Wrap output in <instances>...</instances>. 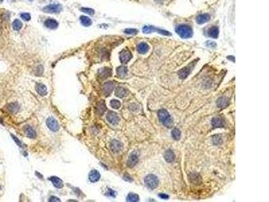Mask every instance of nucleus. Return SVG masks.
Returning a JSON list of instances; mask_svg holds the SVG:
<instances>
[{
  "label": "nucleus",
  "instance_id": "1",
  "mask_svg": "<svg viewBox=\"0 0 269 202\" xmlns=\"http://www.w3.org/2000/svg\"><path fill=\"white\" fill-rule=\"evenodd\" d=\"M176 32L182 38H190L193 35V31H192V28L188 25H184V24L178 26L176 28Z\"/></svg>",
  "mask_w": 269,
  "mask_h": 202
},
{
  "label": "nucleus",
  "instance_id": "2",
  "mask_svg": "<svg viewBox=\"0 0 269 202\" xmlns=\"http://www.w3.org/2000/svg\"><path fill=\"white\" fill-rule=\"evenodd\" d=\"M158 117H159L160 122L162 123V124L164 126L167 127H172L173 121H172L171 116L165 109H161V110L159 111V112H158Z\"/></svg>",
  "mask_w": 269,
  "mask_h": 202
},
{
  "label": "nucleus",
  "instance_id": "3",
  "mask_svg": "<svg viewBox=\"0 0 269 202\" xmlns=\"http://www.w3.org/2000/svg\"><path fill=\"white\" fill-rule=\"evenodd\" d=\"M145 183L151 189H155L158 186L159 181L158 177L154 175H148L145 178Z\"/></svg>",
  "mask_w": 269,
  "mask_h": 202
},
{
  "label": "nucleus",
  "instance_id": "4",
  "mask_svg": "<svg viewBox=\"0 0 269 202\" xmlns=\"http://www.w3.org/2000/svg\"><path fill=\"white\" fill-rule=\"evenodd\" d=\"M63 10V7L61 4H50V5H46L43 8V11L44 12H47L49 14H57L61 12Z\"/></svg>",
  "mask_w": 269,
  "mask_h": 202
},
{
  "label": "nucleus",
  "instance_id": "5",
  "mask_svg": "<svg viewBox=\"0 0 269 202\" xmlns=\"http://www.w3.org/2000/svg\"><path fill=\"white\" fill-rule=\"evenodd\" d=\"M132 54L129 50L123 49L120 53V61L122 63L126 64L132 59Z\"/></svg>",
  "mask_w": 269,
  "mask_h": 202
},
{
  "label": "nucleus",
  "instance_id": "6",
  "mask_svg": "<svg viewBox=\"0 0 269 202\" xmlns=\"http://www.w3.org/2000/svg\"><path fill=\"white\" fill-rule=\"evenodd\" d=\"M47 125L49 128L53 131H57L59 129V126L58 122L53 117H49L47 119Z\"/></svg>",
  "mask_w": 269,
  "mask_h": 202
},
{
  "label": "nucleus",
  "instance_id": "7",
  "mask_svg": "<svg viewBox=\"0 0 269 202\" xmlns=\"http://www.w3.org/2000/svg\"><path fill=\"white\" fill-rule=\"evenodd\" d=\"M114 84L112 82H108L105 83L102 86V92L105 96H109L113 90Z\"/></svg>",
  "mask_w": 269,
  "mask_h": 202
},
{
  "label": "nucleus",
  "instance_id": "8",
  "mask_svg": "<svg viewBox=\"0 0 269 202\" xmlns=\"http://www.w3.org/2000/svg\"><path fill=\"white\" fill-rule=\"evenodd\" d=\"M106 119L112 125H116L119 122L120 118L118 115L114 112H109L106 115Z\"/></svg>",
  "mask_w": 269,
  "mask_h": 202
},
{
  "label": "nucleus",
  "instance_id": "9",
  "mask_svg": "<svg viewBox=\"0 0 269 202\" xmlns=\"http://www.w3.org/2000/svg\"><path fill=\"white\" fill-rule=\"evenodd\" d=\"M139 160V156H138L136 152L132 153L128 157V159L127 160V166L130 168H132L134 167Z\"/></svg>",
  "mask_w": 269,
  "mask_h": 202
},
{
  "label": "nucleus",
  "instance_id": "10",
  "mask_svg": "<svg viewBox=\"0 0 269 202\" xmlns=\"http://www.w3.org/2000/svg\"><path fill=\"white\" fill-rule=\"evenodd\" d=\"M98 74L101 78H107L112 75V70L109 68H102L98 70Z\"/></svg>",
  "mask_w": 269,
  "mask_h": 202
},
{
  "label": "nucleus",
  "instance_id": "11",
  "mask_svg": "<svg viewBox=\"0 0 269 202\" xmlns=\"http://www.w3.org/2000/svg\"><path fill=\"white\" fill-rule=\"evenodd\" d=\"M110 148L113 152H119L122 148V143L116 139L112 140L110 143Z\"/></svg>",
  "mask_w": 269,
  "mask_h": 202
},
{
  "label": "nucleus",
  "instance_id": "12",
  "mask_svg": "<svg viewBox=\"0 0 269 202\" xmlns=\"http://www.w3.org/2000/svg\"><path fill=\"white\" fill-rule=\"evenodd\" d=\"M100 179V174L96 170H92L89 174V180L92 183H96Z\"/></svg>",
  "mask_w": 269,
  "mask_h": 202
},
{
  "label": "nucleus",
  "instance_id": "13",
  "mask_svg": "<svg viewBox=\"0 0 269 202\" xmlns=\"http://www.w3.org/2000/svg\"><path fill=\"white\" fill-rule=\"evenodd\" d=\"M175 154L171 149H168L164 154V158H165L166 161L169 163H172L175 160Z\"/></svg>",
  "mask_w": 269,
  "mask_h": 202
},
{
  "label": "nucleus",
  "instance_id": "14",
  "mask_svg": "<svg viewBox=\"0 0 269 202\" xmlns=\"http://www.w3.org/2000/svg\"><path fill=\"white\" fill-rule=\"evenodd\" d=\"M45 25L46 27L49 28V29L54 30V29H56V28L58 27L59 24H58L57 20H55V19H51V18H50V19H48L46 20L45 22Z\"/></svg>",
  "mask_w": 269,
  "mask_h": 202
},
{
  "label": "nucleus",
  "instance_id": "15",
  "mask_svg": "<svg viewBox=\"0 0 269 202\" xmlns=\"http://www.w3.org/2000/svg\"><path fill=\"white\" fill-rule=\"evenodd\" d=\"M190 71H191V68L190 66L185 67L178 72V76H179L180 79H185L190 74Z\"/></svg>",
  "mask_w": 269,
  "mask_h": 202
},
{
  "label": "nucleus",
  "instance_id": "16",
  "mask_svg": "<svg viewBox=\"0 0 269 202\" xmlns=\"http://www.w3.org/2000/svg\"><path fill=\"white\" fill-rule=\"evenodd\" d=\"M127 72H128V69L126 66H122L118 67V68L116 69V74H117V76L118 78H124V77L127 75Z\"/></svg>",
  "mask_w": 269,
  "mask_h": 202
},
{
  "label": "nucleus",
  "instance_id": "17",
  "mask_svg": "<svg viewBox=\"0 0 269 202\" xmlns=\"http://www.w3.org/2000/svg\"><path fill=\"white\" fill-rule=\"evenodd\" d=\"M211 124L213 127H221L224 126V121L220 117H215L212 119Z\"/></svg>",
  "mask_w": 269,
  "mask_h": 202
},
{
  "label": "nucleus",
  "instance_id": "18",
  "mask_svg": "<svg viewBox=\"0 0 269 202\" xmlns=\"http://www.w3.org/2000/svg\"><path fill=\"white\" fill-rule=\"evenodd\" d=\"M49 179L52 182V183L53 184V185L57 189H61V188L63 187V181L61 179H59V177H52Z\"/></svg>",
  "mask_w": 269,
  "mask_h": 202
},
{
  "label": "nucleus",
  "instance_id": "19",
  "mask_svg": "<svg viewBox=\"0 0 269 202\" xmlns=\"http://www.w3.org/2000/svg\"><path fill=\"white\" fill-rule=\"evenodd\" d=\"M210 16L208 14H202L198 16L196 18V22L199 24H202L207 22L210 20Z\"/></svg>",
  "mask_w": 269,
  "mask_h": 202
},
{
  "label": "nucleus",
  "instance_id": "20",
  "mask_svg": "<svg viewBox=\"0 0 269 202\" xmlns=\"http://www.w3.org/2000/svg\"><path fill=\"white\" fill-rule=\"evenodd\" d=\"M137 48L139 53L145 54L149 50V46L146 42H141L138 44Z\"/></svg>",
  "mask_w": 269,
  "mask_h": 202
},
{
  "label": "nucleus",
  "instance_id": "21",
  "mask_svg": "<svg viewBox=\"0 0 269 202\" xmlns=\"http://www.w3.org/2000/svg\"><path fill=\"white\" fill-rule=\"evenodd\" d=\"M106 110V106L104 101H100L98 103L97 106H96V113L98 115H102L105 113Z\"/></svg>",
  "mask_w": 269,
  "mask_h": 202
},
{
  "label": "nucleus",
  "instance_id": "22",
  "mask_svg": "<svg viewBox=\"0 0 269 202\" xmlns=\"http://www.w3.org/2000/svg\"><path fill=\"white\" fill-rule=\"evenodd\" d=\"M36 90H37L38 94L42 96H45L47 94V88L44 84H38L36 86Z\"/></svg>",
  "mask_w": 269,
  "mask_h": 202
},
{
  "label": "nucleus",
  "instance_id": "23",
  "mask_svg": "<svg viewBox=\"0 0 269 202\" xmlns=\"http://www.w3.org/2000/svg\"><path fill=\"white\" fill-rule=\"evenodd\" d=\"M219 28L217 27V26H214L209 29L208 35L211 38H217L219 36Z\"/></svg>",
  "mask_w": 269,
  "mask_h": 202
},
{
  "label": "nucleus",
  "instance_id": "24",
  "mask_svg": "<svg viewBox=\"0 0 269 202\" xmlns=\"http://www.w3.org/2000/svg\"><path fill=\"white\" fill-rule=\"evenodd\" d=\"M128 94V91L126 89L122 87H118L116 89L115 95L118 98H123V97L126 96Z\"/></svg>",
  "mask_w": 269,
  "mask_h": 202
},
{
  "label": "nucleus",
  "instance_id": "25",
  "mask_svg": "<svg viewBox=\"0 0 269 202\" xmlns=\"http://www.w3.org/2000/svg\"><path fill=\"white\" fill-rule=\"evenodd\" d=\"M229 100L226 97H221L217 101V105L219 108H225L229 104Z\"/></svg>",
  "mask_w": 269,
  "mask_h": 202
},
{
  "label": "nucleus",
  "instance_id": "26",
  "mask_svg": "<svg viewBox=\"0 0 269 202\" xmlns=\"http://www.w3.org/2000/svg\"><path fill=\"white\" fill-rule=\"evenodd\" d=\"M190 180L192 183L194 184H200L201 183V177L198 174L192 173L190 175Z\"/></svg>",
  "mask_w": 269,
  "mask_h": 202
},
{
  "label": "nucleus",
  "instance_id": "27",
  "mask_svg": "<svg viewBox=\"0 0 269 202\" xmlns=\"http://www.w3.org/2000/svg\"><path fill=\"white\" fill-rule=\"evenodd\" d=\"M80 21H81V23L83 26H86V27H88V26H91L92 24V20L90 19V18L87 17V16H82L79 18Z\"/></svg>",
  "mask_w": 269,
  "mask_h": 202
},
{
  "label": "nucleus",
  "instance_id": "28",
  "mask_svg": "<svg viewBox=\"0 0 269 202\" xmlns=\"http://www.w3.org/2000/svg\"><path fill=\"white\" fill-rule=\"evenodd\" d=\"M25 133L26 135L30 138H35L37 135L35 131L30 126H26L25 127Z\"/></svg>",
  "mask_w": 269,
  "mask_h": 202
},
{
  "label": "nucleus",
  "instance_id": "29",
  "mask_svg": "<svg viewBox=\"0 0 269 202\" xmlns=\"http://www.w3.org/2000/svg\"><path fill=\"white\" fill-rule=\"evenodd\" d=\"M22 22L18 19H16L12 23V27L13 29L16 30V31H18L22 27Z\"/></svg>",
  "mask_w": 269,
  "mask_h": 202
},
{
  "label": "nucleus",
  "instance_id": "30",
  "mask_svg": "<svg viewBox=\"0 0 269 202\" xmlns=\"http://www.w3.org/2000/svg\"><path fill=\"white\" fill-rule=\"evenodd\" d=\"M139 200V197L137 194L129 193L126 197V201L130 202H136Z\"/></svg>",
  "mask_w": 269,
  "mask_h": 202
},
{
  "label": "nucleus",
  "instance_id": "31",
  "mask_svg": "<svg viewBox=\"0 0 269 202\" xmlns=\"http://www.w3.org/2000/svg\"><path fill=\"white\" fill-rule=\"evenodd\" d=\"M180 131L177 128H174L172 131V136L175 140H179L180 138Z\"/></svg>",
  "mask_w": 269,
  "mask_h": 202
},
{
  "label": "nucleus",
  "instance_id": "32",
  "mask_svg": "<svg viewBox=\"0 0 269 202\" xmlns=\"http://www.w3.org/2000/svg\"><path fill=\"white\" fill-rule=\"evenodd\" d=\"M8 109H9V111H10L11 113H16L18 111L19 106H18V104L17 103H16V102L11 103V104H9Z\"/></svg>",
  "mask_w": 269,
  "mask_h": 202
},
{
  "label": "nucleus",
  "instance_id": "33",
  "mask_svg": "<svg viewBox=\"0 0 269 202\" xmlns=\"http://www.w3.org/2000/svg\"><path fill=\"white\" fill-rule=\"evenodd\" d=\"M120 105H121V104H120V101L116 100V99H113V100L110 101V106H111L112 108L118 109L120 107Z\"/></svg>",
  "mask_w": 269,
  "mask_h": 202
},
{
  "label": "nucleus",
  "instance_id": "34",
  "mask_svg": "<svg viewBox=\"0 0 269 202\" xmlns=\"http://www.w3.org/2000/svg\"><path fill=\"white\" fill-rule=\"evenodd\" d=\"M155 31V28L153 27V26H145L143 28V32L144 33L148 34L150 33V32H152Z\"/></svg>",
  "mask_w": 269,
  "mask_h": 202
},
{
  "label": "nucleus",
  "instance_id": "35",
  "mask_svg": "<svg viewBox=\"0 0 269 202\" xmlns=\"http://www.w3.org/2000/svg\"><path fill=\"white\" fill-rule=\"evenodd\" d=\"M81 11L84 12V13H86L88 14H89L90 16H93L94 14V10L92 8H81Z\"/></svg>",
  "mask_w": 269,
  "mask_h": 202
},
{
  "label": "nucleus",
  "instance_id": "36",
  "mask_svg": "<svg viewBox=\"0 0 269 202\" xmlns=\"http://www.w3.org/2000/svg\"><path fill=\"white\" fill-rule=\"evenodd\" d=\"M124 33L127 34H136L138 32L137 30L134 29V28H126V29L124 30Z\"/></svg>",
  "mask_w": 269,
  "mask_h": 202
},
{
  "label": "nucleus",
  "instance_id": "37",
  "mask_svg": "<svg viewBox=\"0 0 269 202\" xmlns=\"http://www.w3.org/2000/svg\"><path fill=\"white\" fill-rule=\"evenodd\" d=\"M21 18H22V20H24V21H29V20H31V14H29V13H22V14H21Z\"/></svg>",
  "mask_w": 269,
  "mask_h": 202
},
{
  "label": "nucleus",
  "instance_id": "38",
  "mask_svg": "<svg viewBox=\"0 0 269 202\" xmlns=\"http://www.w3.org/2000/svg\"><path fill=\"white\" fill-rule=\"evenodd\" d=\"M213 141L214 144H216V145L220 144V143H221L222 142L221 137L220 136H219V135H216V136H215L213 137Z\"/></svg>",
  "mask_w": 269,
  "mask_h": 202
},
{
  "label": "nucleus",
  "instance_id": "39",
  "mask_svg": "<svg viewBox=\"0 0 269 202\" xmlns=\"http://www.w3.org/2000/svg\"><path fill=\"white\" fill-rule=\"evenodd\" d=\"M206 44L208 47H210V48H215L217 46L215 42H212V41H207V42Z\"/></svg>",
  "mask_w": 269,
  "mask_h": 202
},
{
  "label": "nucleus",
  "instance_id": "40",
  "mask_svg": "<svg viewBox=\"0 0 269 202\" xmlns=\"http://www.w3.org/2000/svg\"><path fill=\"white\" fill-rule=\"evenodd\" d=\"M49 201H60V199L59 198H57V197H55V196H52V197H50L49 199Z\"/></svg>",
  "mask_w": 269,
  "mask_h": 202
},
{
  "label": "nucleus",
  "instance_id": "41",
  "mask_svg": "<svg viewBox=\"0 0 269 202\" xmlns=\"http://www.w3.org/2000/svg\"><path fill=\"white\" fill-rule=\"evenodd\" d=\"M159 197L160 198H162V199H168V198H169V196H168V195H166V194H164V193H160L159 195Z\"/></svg>",
  "mask_w": 269,
  "mask_h": 202
},
{
  "label": "nucleus",
  "instance_id": "42",
  "mask_svg": "<svg viewBox=\"0 0 269 202\" xmlns=\"http://www.w3.org/2000/svg\"><path fill=\"white\" fill-rule=\"evenodd\" d=\"M12 137H13V139H14V141H16V143H18V145H19V146H20V147H21V146H22V143H20V141L18 140V138H17V137H15V136H14V135H12Z\"/></svg>",
  "mask_w": 269,
  "mask_h": 202
},
{
  "label": "nucleus",
  "instance_id": "43",
  "mask_svg": "<svg viewBox=\"0 0 269 202\" xmlns=\"http://www.w3.org/2000/svg\"><path fill=\"white\" fill-rule=\"evenodd\" d=\"M156 1H157V2H161L162 1H164V0H155Z\"/></svg>",
  "mask_w": 269,
  "mask_h": 202
},
{
  "label": "nucleus",
  "instance_id": "44",
  "mask_svg": "<svg viewBox=\"0 0 269 202\" xmlns=\"http://www.w3.org/2000/svg\"><path fill=\"white\" fill-rule=\"evenodd\" d=\"M28 1H33V0H28Z\"/></svg>",
  "mask_w": 269,
  "mask_h": 202
},
{
  "label": "nucleus",
  "instance_id": "45",
  "mask_svg": "<svg viewBox=\"0 0 269 202\" xmlns=\"http://www.w3.org/2000/svg\"><path fill=\"white\" fill-rule=\"evenodd\" d=\"M3 1V0H0V3H1V2H2Z\"/></svg>",
  "mask_w": 269,
  "mask_h": 202
},
{
  "label": "nucleus",
  "instance_id": "46",
  "mask_svg": "<svg viewBox=\"0 0 269 202\" xmlns=\"http://www.w3.org/2000/svg\"><path fill=\"white\" fill-rule=\"evenodd\" d=\"M0 189H1V186H0Z\"/></svg>",
  "mask_w": 269,
  "mask_h": 202
}]
</instances>
